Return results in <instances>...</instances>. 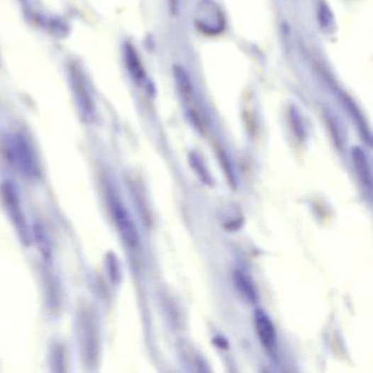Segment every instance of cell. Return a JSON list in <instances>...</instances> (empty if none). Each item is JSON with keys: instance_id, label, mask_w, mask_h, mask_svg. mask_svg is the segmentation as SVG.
Listing matches in <instances>:
<instances>
[{"instance_id": "cell-10", "label": "cell", "mask_w": 373, "mask_h": 373, "mask_svg": "<svg viewBox=\"0 0 373 373\" xmlns=\"http://www.w3.org/2000/svg\"><path fill=\"white\" fill-rule=\"evenodd\" d=\"M169 5H170L171 13L175 15L179 9V0H169Z\"/></svg>"}, {"instance_id": "cell-6", "label": "cell", "mask_w": 373, "mask_h": 373, "mask_svg": "<svg viewBox=\"0 0 373 373\" xmlns=\"http://www.w3.org/2000/svg\"><path fill=\"white\" fill-rule=\"evenodd\" d=\"M352 158L357 174L360 177L362 183L370 189L371 183H372V174H371L370 163H369L366 152L362 148L355 147L352 150Z\"/></svg>"}, {"instance_id": "cell-8", "label": "cell", "mask_w": 373, "mask_h": 373, "mask_svg": "<svg viewBox=\"0 0 373 373\" xmlns=\"http://www.w3.org/2000/svg\"><path fill=\"white\" fill-rule=\"evenodd\" d=\"M233 280H235V285L237 287L238 291L243 296L245 299L249 300L250 302H255L257 299V294H256L255 288L251 280L249 279L245 274L241 271H235L233 274Z\"/></svg>"}, {"instance_id": "cell-9", "label": "cell", "mask_w": 373, "mask_h": 373, "mask_svg": "<svg viewBox=\"0 0 373 373\" xmlns=\"http://www.w3.org/2000/svg\"><path fill=\"white\" fill-rule=\"evenodd\" d=\"M191 163L193 165V168L196 171L197 174L199 175L201 179H203L205 183H211V179L209 177L208 172L206 170L205 165L201 162L199 157L195 156V155H191Z\"/></svg>"}, {"instance_id": "cell-3", "label": "cell", "mask_w": 373, "mask_h": 373, "mask_svg": "<svg viewBox=\"0 0 373 373\" xmlns=\"http://www.w3.org/2000/svg\"><path fill=\"white\" fill-rule=\"evenodd\" d=\"M254 320H255L256 333L262 344L266 350H273L275 348L277 335H276L275 326L271 318L263 310H257L255 312Z\"/></svg>"}, {"instance_id": "cell-1", "label": "cell", "mask_w": 373, "mask_h": 373, "mask_svg": "<svg viewBox=\"0 0 373 373\" xmlns=\"http://www.w3.org/2000/svg\"><path fill=\"white\" fill-rule=\"evenodd\" d=\"M6 153L10 162L24 177H38L40 175V165L35 151L26 137L20 134L9 137L6 143Z\"/></svg>"}, {"instance_id": "cell-4", "label": "cell", "mask_w": 373, "mask_h": 373, "mask_svg": "<svg viewBox=\"0 0 373 373\" xmlns=\"http://www.w3.org/2000/svg\"><path fill=\"white\" fill-rule=\"evenodd\" d=\"M72 79L74 96L79 103V106H82V113L86 114V116H90L94 111V104H92L91 98L89 96L88 89H87L86 82H84L82 74L77 70H72Z\"/></svg>"}, {"instance_id": "cell-7", "label": "cell", "mask_w": 373, "mask_h": 373, "mask_svg": "<svg viewBox=\"0 0 373 373\" xmlns=\"http://www.w3.org/2000/svg\"><path fill=\"white\" fill-rule=\"evenodd\" d=\"M173 70H174L175 82H177L179 94L182 96L183 101L189 104L194 98V94H193V86H191L189 74L179 66H174Z\"/></svg>"}, {"instance_id": "cell-5", "label": "cell", "mask_w": 373, "mask_h": 373, "mask_svg": "<svg viewBox=\"0 0 373 373\" xmlns=\"http://www.w3.org/2000/svg\"><path fill=\"white\" fill-rule=\"evenodd\" d=\"M124 57L125 64H126L127 70L130 72V77L136 84H143L146 79V72H145L144 66L141 64L140 58L134 46L130 44L125 45Z\"/></svg>"}, {"instance_id": "cell-2", "label": "cell", "mask_w": 373, "mask_h": 373, "mask_svg": "<svg viewBox=\"0 0 373 373\" xmlns=\"http://www.w3.org/2000/svg\"><path fill=\"white\" fill-rule=\"evenodd\" d=\"M108 206H110L115 225L125 243L132 247H137L139 244L138 229H137L136 223L130 211L126 208L125 204L114 194H108Z\"/></svg>"}]
</instances>
